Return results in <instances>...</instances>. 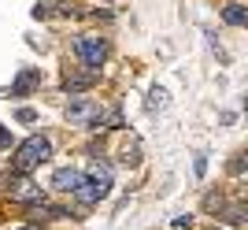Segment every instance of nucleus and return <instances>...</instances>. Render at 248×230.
Segmentation results:
<instances>
[{"mask_svg": "<svg viewBox=\"0 0 248 230\" xmlns=\"http://www.w3.org/2000/svg\"><path fill=\"white\" fill-rule=\"evenodd\" d=\"M74 197L82 200V204H96V200H104V197H108V189H104V186H96L93 178H82V186L74 189Z\"/></svg>", "mask_w": 248, "mask_h": 230, "instance_id": "nucleus-7", "label": "nucleus"}, {"mask_svg": "<svg viewBox=\"0 0 248 230\" xmlns=\"http://www.w3.org/2000/svg\"><path fill=\"white\" fill-rule=\"evenodd\" d=\"M15 230H41V227H15Z\"/></svg>", "mask_w": 248, "mask_h": 230, "instance_id": "nucleus-14", "label": "nucleus"}, {"mask_svg": "<svg viewBox=\"0 0 248 230\" xmlns=\"http://www.w3.org/2000/svg\"><path fill=\"white\" fill-rule=\"evenodd\" d=\"M37 85H41V71H33V67H22V71L15 74V82H11V97H30Z\"/></svg>", "mask_w": 248, "mask_h": 230, "instance_id": "nucleus-4", "label": "nucleus"}, {"mask_svg": "<svg viewBox=\"0 0 248 230\" xmlns=\"http://www.w3.org/2000/svg\"><path fill=\"white\" fill-rule=\"evenodd\" d=\"M93 82H96V71H89V74H74V78H67V82H63V89H67V93H82V89H89Z\"/></svg>", "mask_w": 248, "mask_h": 230, "instance_id": "nucleus-9", "label": "nucleus"}, {"mask_svg": "<svg viewBox=\"0 0 248 230\" xmlns=\"http://www.w3.org/2000/svg\"><path fill=\"white\" fill-rule=\"evenodd\" d=\"M37 115H33V108H19V123H33Z\"/></svg>", "mask_w": 248, "mask_h": 230, "instance_id": "nucleus-12", "label": "nucleus"}, {"mask_svg": "<svg viewBox=\"0 0 248 230\" xmlns=\"http://www.w3.org/2000/svg\"><path fill=\"white\" fill-rule=\"evenodd\" d=\"M67 119H71L74 126H93V130H100L104 119H108V112H104L100 104H93V100H71Z\"/></svg>", "mask_w": 248, "mask_h": 230, "instance_id": "nucleus-2", "label": "nucleus"}, {"mask_svg": "<svg viewBox=\"0 0 248 230\" xmlns=\"http://www.w3.org/2000/svg\"><path fill=\"white\" fill-rule=\"evenodd\" d=\"M163 108H167V89L155 85L152 93H148V112H163Z\"/></svg>", "mask_w": 248, "mask_h": 230, "instance_id": "nucleus-11", "label": "nucleus"}, {"mask_svg": "<svg viewBox=\"0 0 248 230\" xmlns=\"http://www.w3.org/2000/svg\"><path fill=\"white\" fill-rule=\"evenodd\" d=\"M222 19H226L230 26H245V22H248V8L241 4V0H233V4L222 8Z\"/></svg>", "mask_w": 248, "mask_h": 230, "instance_id": "nucleus-8", "label": "nucleus"}, {"mask_svg": "<svg viewBox=\"0 0 248 230\" xmlns=\"http://www.w3.org/2000/svg\"><path fill=\"white\" fill-rule=\"evenodd\" d=\"M74 52H78V60H82L89 71H100L104 56H108V45H104L100 37H78V41H74Z\"/></svg>", "mask_w": 248, "mask_h": 230, "instance_id": "nucleus-3", "label": "nucleus"}, {"mask_svg": "<svg viewBox=\"0 0 248 230\" xmlns=\"http://www.w3.org/2000/svg\"><path fill=\"white\" fill-rule=\"evenodd\" d=\"M48 156H52V141H48V137H41V134H33V137H26V141L15 148L11 167H15V175H30V171L41 167Z\"/></svg>", "mask_w": 248, "mask_h": 230, "instance_id": "nucleus-1", "label": "nucleus"}, {"mask_svg": "<svg viewBox=\"0 0 248 230\" xmlns=\"http://www.w3.org/2000/svg\"><path fill=\"white\" fill-rule=\"evenodd\" d=\"M82 171H74V167H60L56 175H52V186L60 189V193H74V189L82 186Z\"/></svg>", "mask_w": 248, "mask_h": 230, "instance_id": "nucleus-5", "label": "nucleus"}, {"mask_svg": "<svg viewBox=\"0 0 248 230\" xmlns=\"http://www.w3.org/2000/svg\"><path fill=\"white\" fill-rule=\"evenodd\" d=\"M85 178H93L96 186H104L108 189V193H111V167H100V164H93V167H89V175Z\"/></svg>", "mask_w": 248, "mask_h": 230, "instance_id": "nucleus-10", "label": "nucleus"}, {"mask_svg": "<svg viewBox=\"0 0 248 230\" xmlns=\"http://www.w3.org/2000/svg\"><path fill=\"white\" fill-rule=\"evenodd\" d=\"M11 197H15V200H26V204H41V200H45V189L33 186V182H15V186H11Z\"/></svg>", "mask_w": 248, "mask_h": 230, "instance_id": "nucleus-6", "label": "nucleus"}, {"mask_svg": "<svg viewBox=\"0 0 248 230\" xmlns=\"http://www.w3.org/2000/svg\"><path fill=\"white\" fill-rule=\"evenodd\" d=\"M8 145H11V134L4 130V126H0V148H8Z\"/></svg>", "mask_w": 248, "mask_h": 230, "instance_id": "nucleus-13", "label": "nucleus"}]
</instances>
